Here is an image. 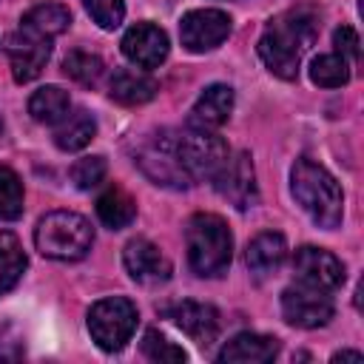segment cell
I'll return each instance as SVG.
<instances>
[{"instance_id": "6da1fadb", "label": "cell", "mask_w": 364, "mask_h": 364, "mask_svg": "<svg viewBox=\"0 0 364 364\" xmlns=\"http://www.w3.org/2000/svg\"><path fill=\"white\" fill-rule=\"evenodd\" d=\"M316 34L318 14L310 6H293L264 26L256 48L270 74H276L279 80H296L301 57L313 46Z\"/></svg>"}, {"instance_id": "7a4b0ae2", "label": "cell", "mask_w": 364, "mask_h": 364, "mask_svg": "<svg viewBox=\"0 0 364 364\" xmlns=\"http://www.w3.org/2000/svg\"><path fill=\"white\" fill-rule=\"evenodd\" d=\"M290 193L316 228L333 230L344 219V193L338 179L316 159L299 156L290 168Z\"/></svg>"}, {"instance_id": "3957f363", "label": "cell", "mask_w": 364, "mask_h": 364, "mask_svg": "<svg viewBox=\"0 0 364 364\" xmlns=\"http://www.w3.org/2000/svg\"><path fill=\"white\" fill-rule=\"evenodd\" d=\"M188 264L202 279H216L228 273L233 259V233L228 222L216 213H193L185 228Z\"/></svg>"}, {"instance_id": "277c9868", "label": "cell", "mask_w": 364, "mask_h": 364, "mask_svg": "<svg viewBox=\"0 0 364 364\" xmlns=\"http://www.w3.org/2000/svg\"><path fill=\"white\" fill-rule=\"evenodd\" d=\"M34 245L46 259L80 262L94 245V228L74 210H51L37 222Z\"/></svg>"}, {"instance_id": "5b68a950", "label": "cell", "mask_w": 364, "mask_h": 364, "mask_svg": "<svg viewBox=\"0 0 364 364\" xmlns=\"http://www.w3.org/2000/svg\"><path fill=\"white\" fill-rule=\"evenodd\" d=\"M134 162L154 185L173 188V191H182L191 185V179L182 171L179 156H176V131H171V128H159V131L142 136L134 151Z\"/></svg>"}, {"instance_id": "8992f818", "label": "cell", "mask_w": 364, "mask_h": 364, "mask_svg": "<svg viewBox=\"0 0 364 364\" xmlns=\"http://www.w3.org/2000/svg\"><path fill=\"white\" fill-rule=\"evenodd\" d=\"M139 321V310L125 296H108L88 307V333L97 341L100 350L117 353L122 350Z\"/></svg>"}, {"instance_id": "52a82bcc", "label": "cell", "mask_w": 364, "mask_h": 364, "mask_svg": "<svg viewBox=\"0 0 364 364\" xmlns=\"http://www.w3.org/2000/svg\"><path fill=\"white\" fill-rule=\"evenodd\" d=\"M176 156H179V165L188 173V179L202 182V179H213L222 171L230 151H228L225 139L216 136L213 131L188 125L185 131H176Z\"/></svg>"}, {"instance_id": "ba28073f", "label": "cell", "mask_w": 364, "mask_h": 364, "mask_svg": "<svg viewBox=\"0 0 364 364\" xmlns=\"http://www.w3.org/2000/svg\"><path fill=\"white\" fill-rule=\"evenodd\" d=\"M333 296L307 284H293L282 293V316L287 324L301 327V330H316L324 327L333 318Z\"/></svg>"}, {"instance_id": "9c48e42d", "label": "cell", "mask_w": 364, "mask_h": 364, "mask_svg": "<svg viewBox=\"0 0 364 364\" xmlns=\"http://www.w3.org/2000/svg\"><path fill=\"white\" fill-rule=\"evenodd\" d=\"M51 37H43L26 26H20L6 40V54L11 63V77L17 82H31L43 74L48 57H51Z\"/></svg>"}, {"instance_id": "30bf717a", "label": "cell", "mask_w": 364, "mask_h": 364, "mask_svg": "<svg viewBox=\"0 0 364 364\" xmlns=\"http://www.w3.org/2000/svg\"><path fill=\"white\" fill-rule=\"evenodd\" d=\"M213 185L222 199H228L236 210H250L259 205V185H256V171L253 159L247 151H239L228 156L222 171L213 176Z\"/></svg>"}, {"instance_id": "8fae6325", "label": "cell", "mask_w": 364, "mask_h": 364, "mask_svg": "<svg viewBox=\"0 0 364 364\" xmlns=\"http://www.w3.org/2000/svg\"><path fill=\"white\" fill-rule=\"evenodd\" d=\"M293 273H296L299 284H307V287H316L324 293L338 290L344 284V276H347L344 262L338 256H333L330 250L316 247V245H304L296 250Z\"/></svg>"}, {"instance_id": "7c38bea8", "label": "cell", "mask_w": 364, "mask_h": 364, "mask_svg": "<svg viewBox=\"0 0 364 364\" xmlns=\"http://www.w3.org/2000/svg\"><path fill=\"white\" fill-rule=\"evenodd\" d=\"M230 34V17L222 9H193L179 20V40L191 54H205L222 46Z\"/></svg>"}, {"instance_id": "4fadbf2b", "label": "cell", "mask_w": 364, "mask_h": 364, "mask_svg": "<svg viewBox=\"0 0 364 364\" xmlns=\"http://www.w3.org/2000/svg\"><path fill=\"white\" fill-rule=\"evenodd\" d=\"M159 313L165 318H171L191 341H196L199 347H208L210 341H216L219 336V310L213 304H205V301H191V299H182V301H171V304H162Z\"/></svg>"}, {"instance_id": "5bb4252c", "label": "cell", "mask_w": 364, "mask_h": 364, "mask_svg": "<svg viewBox=\"0 0 364 364\" xmlns=\"http://www.w3.org/2000/svg\"><path fill=\"white\" fill-rule=\"evenodd\" d=\"M122 264L128 270V276L145 287H156V284H165L171 279V262L168 256L148 239L136 236L125 245L122 250Z\"/></svg>"}, {"instance_id": "9a60e30c", "label": "cell", "mask_w": 364, "mask_h": 364, "mask_svg": "<svg viewBox=\"0 0 364 364\" xmlns=\"http://www.w3.org/2000/svg\"><path fill=\"white\" fill-rule=\"evenodd\" d=\"M171 43L168 34L154 23H136L122 34V54L136 68H156L168 60Z\"/></svg>"}, {"instance_id": "2e32d148", "label": "cell", "mask_w": 364, "mask_h": 364, "mask_svg": "<svg viewBox=\"0 0 364 364\" xmlns=\"http://www.w3.org/2000/svg\"><path fill=\"white\" fill-rule=\"evenodd\" d=\"M233 102H236V97H233L230 85H225V82L208 85L199 94V100L193 102V108H191V125L193 128H205V131L222 128L228 122L230 111H233Z\"/></svg>"}, {"instance_id": "e0dca14e", "label": "cell", "mask_w": 364, "mask_h": 364, "mask_svg": "<svg viewBox=\"0 0 364 364\" xmlns=\"http://www.w3.org/2000/svg\"><path fill=\"white\" fill-rule=\"evenodd\" d=\"M279 355V338L262 336V333H236L216 355L222 364H264Z\"/></svg>"}, {"instance_id": "ac0fdd59", "label": "cell", "mask_w": 364, "mask_h": 364, "mask_svg": "<svg viewBox=\"0 0 364 364\" xmlns=\"http://www.w3.org/2000/svg\"><path fill=\"white\" fill-rule=\"evenodd\" d=\"M159 91L156 80L145 68H117L108 80V94L119 105H142Z\"/></svg>"}, {"instance_id": "d6986e66", "label": "cell", "mask_w": 364, "mask_h": 364, "mask_svg": "<svg viewBox=\"0 0 364 364\" xmlns=\"http://www.w3.org/2000/svg\"><path fill=\"white\" fill-rule=\"evenodd\" d=\"M284 259H287V242L276 230H262L259 236L250 239V245L245 250V262H247L250 273H256V276L276 273L284 264Z\"/></svg>"}, {"instance_id": "ffe728a7", "label": "cell", "mask_w": 364, "mask_h": 364, "mask_svg": "<svg viewBox=\"0 0 364 364\" xmlns=\"http://www.w3.org/2000/svg\"><path fill=\"white\" fill-rule=\"evenodd\" d=\"M94 136H97V119L85 108H77V111H68L57 122L54 145L60 151H82Z\"/></svg>"}, {"instance_id": "44dd1931", "label": "cell", "mask_w": 364, "mask_h": 364, "mask_svg": "<svg viewBox=\"0 0 364 364\" xmlns=\"http://www.w3.org/2000/svg\"><path fill=\"white\" fill-rule=\"evenodd\" d=\"M97 216H100V222H102L105 228L122 230V228H128V225L134 222V216H136V202H134V196H131L125 188L108 185V188L100 193V199H97Z\"/></svg>"}, {"instance_id": "7402d4cb", "label": "cell", "mask_w": 364, "mask_h": 364, "mask_svg": "<svg viewBox=\"0 0 364 364\" xmlns=\"http://www.w3.org/2000/svg\"><path fill=\"white\" fill-rule=\"evenodd\" d=\"M68 111H71V97L60 85H43L28 100V114L40 125H57Z\"/></svg>"}, {"instance_id": "603a6c76", "label": "cell", "mask_w": 364, "mask_h": 364, "mask_svg": "<svg viewBox=\"0 0 364 364\" xmlns=\"http://www.w3.org/2000/svg\"><path fill=\"white\" fill-rule=\"evenodd\" d=\"M20 26L54 40L57 34H63L71 26V11L63 3H40L20 17Z\"/></svg>"}, {"instance_id": "cb8c5ba5", "label": "cell", "mask_w": 364, "mask_h": 364, "mask_svg": "<svg viewBox=\"0 0 364 364\" xmlns=\"http://www.w3.org/2000/svg\"><path fill=\"white\" fill-rule=\"evenodd\" d=\"M26 264L28 262H26L20 239L9 230H0V296H6L23 279Z\"/></svg>"}, {"instance_id": "d4e9b609", "label": "cell", "mask_w": 364, "mask_h": 364, "mask_svg": "<svg viewBox=\"0 0 364 364\" xmlns=\"http://www.w3.org/2000/svg\"><path fill=\"white\" fill-rule=\"evenodd\" d=\"M63 74L71 77V80L80 82V85L94 88V85L102 80V74H105V63H102L97 54L85 51V48H74V51H68L65 60H63Z\"/></svg>"}, {"instance_id": "484cf974", "label": "cell", "mask_w": 364, "mask_h": 364, "mask_svg": "<svg viewBox=\"0 0 364 364\" xmlns=\"http://www.w3.org/2000/svg\"><path fill=\"white\" fill-rule=\"evenodd\" d=\"M310 80L321 88H341L350 82V60H344L338 51L318 54L310 63Z\"/></svg>"}, {"instance_id": "4316f807", "label": "cell", "mask_w": 364, "mask_h": 364, "mask_svg": "<svg viewBox=\"0 0 364 364\" xmlns=\"http://www.w3.org/2000/svg\"><path fill=\"white\" fill-rule=\"evenodd\" d=\"M20 213H23V182L11 168L0 165V219L11 222Z\"/></svg>"}, {"instance_id": "83f0119b", "label": "cell", "mask_w": 364, "mask_h": 364, "mask_svg": "<svg viewBox=\"0 0 364 364\" xmlns=\"http://www.w3.org/2000/svg\"><path fill=\"white\" fill-rule=\"evenodd\" d=\"M142 355L151 358V361H159V364H165V361H171V364L188 361V353L182 347H176L168 336H162L159 330H154V327L145 330V336H142Z\"/></svg>"}, {"instance_id": "f1b7e54d", "label": "cell", "mask_w": 364, "mask_h": 364, "mask_svg": "<svg viewBox=\"0 0 364 364\" xmlns=\"http://www.w3.org/2000/svg\"><path fill=\"white\" fill-rule=\"evenodd\" d=\"M105 171H108L105 156L94 154V156H80V159L71 165L68 176H71V182H74V188L91 191V188H97V185L105 179Z\"/></svg>"}, {"instance_id": "f546056e", "label": "cell", "mask_w": 364, "mask_h": 364, "mask_svg": "<svg viewBox=\"0 0 364 364\" xmlns=\"http://www.w3.org/2000/svg\"><path fill=\"white\" fill-rule=\"evenodd\" d=\"M85 11L94 17V23L105 31H114L125 20V3L122 0H82Z\"/></svg>"}, {"instance_id": "4dcf8cb0", "label": "cell", "mask_w": 364, "mask_h": 364, "mask_svg": "<svg viewBox=\"0 0 364 364\" xmlns=\"http://www.w3.org/2000/svg\"><path fill=\"white\" fill-rule=\"evenodd\" d=\"M333 46H336V51L344 57V60H358V34H355V28L353 26H338L336 31H333Z\"/></svg>"}, {"instance_id": "1f68e13d", "label": "cell", "mask_w": 364, "mask_h": 364, "mask_svg": "<svg viewBox=\"0 0 364 364\" xmlns=\"http://www.w3.org/2000/svg\"><path fill=\"white\" fill-rule=\"evenodd\" d=\"M341 358H353V361H361V353L358 350H341L333 355V361H341Z\"/></svg>"}, {"instance_id": "d6a6232c", "label": "cell", "mask_w": 364, "mask_h": 364, "mask_svg": "<svg viewBox=\"0 0 364 364\" xmlns=\"http://www.w3.org/2000/svg\"><path fill=\"white\" fill-rule=\"evenodd\" d=\"M0 134H3V119H0Z\"/></svg>"}]
</instances>
